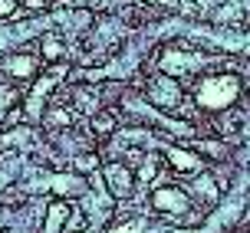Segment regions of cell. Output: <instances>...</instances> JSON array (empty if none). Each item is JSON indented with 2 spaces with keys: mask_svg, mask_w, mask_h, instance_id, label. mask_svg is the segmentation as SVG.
<instances>
[{
  "mask_svg": "<svg viewBox=\"0 0 250 233\" xmlns=\"http://www.w3.org/2000/svg\"><path fill=\"white\" fill-rule=\"evenodd\" d=\"M66 217H69V207H66L62 200H56V204L50 207V214H46V227H43V233H60Z\"/></svg>",
  "mask_w": 250,
  "mask_h": 233,
  "instance_id": "52a82bcc",
  "label": "cell"
},
{
  "mask_svg": "<svg viewBox=\"0 0 250 233\" xmlns=\"http://www.w3.org/2000/svg\"><path fill=\"white\" fill-rule=\"evenodd\" d=\"M142 230H145L142 223H122V227H115L112 233H142Z\"/></svg>",
  "mask_w": 250,
  "mask_h": 233,
  "instance_id": "2e32d148",
  "label": "cell"
},
{
  "mask_svg": "<svg viewBox=\"0 0 250 233\" xmlns=\"http://www.w3.org/2000/svg\"><path fill=\"white\" fill-rule=\"evenodd\" d=\"M46 118H50V125H69V112L66 109H50Z\"/></svg>",
  "mask_w": 250,
  "mask_h": 233,
  "instance_id": "4fadbf2b",
  "label": "cell"
},
{
  "mask_svg": "<svg viewBox=\"0 0 250 233\" xmlns=\"http://www.w3.org/2000/svg\"><path fill=\"white\" fill-rule=\"evenodd\" d=\"M165 155H168V161L175 164L178 171H198V168H201V158H198V155H191V151H181V148H165Z\"/></svg>",
  "mask_w": 250,
  "mask_h": 233,
  "instance_id": "8992f818",
  "label": "cell"
},
{
  "mask_svg": "<svg viewBox=\"0 0 250 233\" xmlns=\"http://www.w3.org/2000/svg\"><path fill=\"white\" fill-rule=\"evenodd\" d=\"M198 191H201V194H204V197H211V200H214V197H217V191H214V184H211V181H208V177H201V181H198Z\"/></svg>",
  "mask_w": 250,
  "mask_h": 233,
  "instance_id": "9a60e30c",
  "label": "cell"
},
{
  "mask_svg": "<svg viewBox=\"0 0 250 233\" xmlns=\"http://www.w3.org/2000/svg\"><path fill=\"white\" fill-rule=\"evenodd\" d=\"M151 204H155V210H162V214H185L188 197H185V191H178V187H158L155 197H151Z\"/></svg>",
  "mask_w": 250,
  "mask_h": 233,
  "instance_id": "7a4b0ae2",
  "label": "cell"
},
{
  "mask_svg": "<svg viewBox=\"0 0 250 233\" xmlns=\"http://www.w3.org/2000/svg\"><path fill=\"white\" fill-rule=\"evenodd\" d=\"M237 92H240L237 76H211V79H204L198 86V105L201 109H211V112H221L230 102H237Z\"/></svg>",
  "mask_w": 250,
  "mask_h": 233,
  "instance_id": "6da1fadb",
  "label": "cell"
},
{
  "mask_svg": "<svg viewBox=\"0 0 250 233\" xmlns=\"http://www.w3.org/2000/svg\"><path fill=\"white\" fill-rule=\"evenodd\" d=\"M112 128H115V115H112V112H105V115L96 118V132H99V135H109Z\"/></svg>",
  "mask_w": 250,
  "mask_h": 233,
  "instance_id": "8fae6325",
  "label": "cell"
},
{
  "mask_svg": "<svg viewBox=\"0 0 250 233\" xmlns=\"http://www.w3.org/2000/svg\"><path fill=\"white\" fill-rule=\"evenodd\" d=\"M178 96H181V92H178V86L171 79H162V76H158V82H151V98H155L158 105H168V109H171V105H178Z\"/></svg>",
  "mask_w": 250,
  "mask_h": 233,
  "instance_id": "277c9868",
  "label": "cell"
},
{
  "mask_svg": "<svg viewBox=\"0 0 250 233\" xmlns=\"http://www.w3.org/2000/svg\"><path fill=\"white\" fill-rule=\"evenodd\" d=\"M148 3H162V7H178V0H148Z\"/></svg>",
  "mask_w": 250,
  "mask_h": 233,
  "instance_id": "ac0fdd59",
  "label": "cell"
},
{
  "mask_svg": "<svg viewBox=\"0 0 250 233\" xmlns=\"http://www.w3.org/2000/svg\"><path fill=\"white\" fill-rule=\"evenodd\" d=\"M3 69H7V76H13V79H30V76L37 73V62L30 59V56H7V59H3Z\"/></svg>",
  "mask_w": 250,
  "mask_h": 233,
  "instance_id": "5b68a950",
  "label": "cell"
},
{
  "mask_svg": "<svg viewBox=\"0 0 250 233\" xmlns=\"http://www.w3.org/2000/svg\"><path fill=\"white\" fill-rule=\"evenodd\" d=\"M43 3H46V0H26V7H30V10H43Z\"/></svg>",
  "mask_w": 250,
  "mask_h": 233,
  "instance_id": "e0dca14e",
  "label": "cell"
},
{
  "mask_svg": "<svg viewBox=\"0 0 250 233\" xmlns=\"http://www.w3.org/2000/svg\"><path fill=\"white\" fill-rule=\"evenodd\" d=\"M43 56H46V59H60L62 56V43L56 37H43Z\"/></svg>",
  "mask_w": 250,
  "mask_h": 233,
  "instance_id": "30bf717a",
  "label": "cell"
},
{
  "mask_svg": "<svg viewBox=\"0 0 250 233\" xmlns=\"http://www.w3.org/2000/svg\"><path fill=\"white\" fill-rule=\"evenodd\" d=\"M13 102H17V92L13 89H0V118L7 115V109H10Z\"/></svg>",
  "mask_w": 250,
  "mask_h": 233,
  "instance_id": "7c38bea8",
  "label": "cell"
},
{
  "mask_svg": "<svg viewBox=\"0 0 250 233\" xmlns=\"http://www.w3.org/2000/svg\"><path fill=\"white\" fill-rule=\"evenodd\" d=\"M105 181L112 187V194H119V197L132 194V171L122 168V164H109V168H105Z\"/></svg>",
  "mask_w": 250,
  "mask_h": 233,
  "instance_id": "3957f363",
  "label": "cell"
},
{
  "mask_svg": "<svg viewBox=\"0 0 250 233\" xmlns=\"http://www.w3.org/2000/svg\"><path fill=\"white\" fill-rule=\"evenodd\" d=\"M50 187L60 191V194H79V191H83V181H76V177H69V174H53Z\"/></svg>",
  "mask_w": 250,
  "mask_h": 233,
  "instance_id": "9c48e42d",
  "label": "cell"
},
{
  "mask_svg": "<svg viewBox=\"0 0 250 233\" xmlns=\"http://www.w3.org/2000/svg\"><path fill=\"white\" fill-rule=\"evenodd\" d=\"M13 10H17V0H0V17H3V20H10Z\"/></svg>",
  "mask_w": 250,
  "mask_h": 233,
  "instance_id": "5bb4252c",
  "label": "cell"
},
{
  "mask_svg": "<svg viewBox=\"0 0 250 233\" xmlns=\"http://www.w3.org/2000/svg\"><path fill=\"white\" fill-rule=\"evenodd\" d=\"M60 76H62V73L50 76V79H43V82H40V86L33 89V96H30V115H33V118L40 115V102H43V96H46V92H50V89L56 86V79H60Z\"/></svg>",
  "mask_w": 250,
  "mask_h": 233,
  "instance_id": "ba28073f",
  "label": "cell"
}]
</instances>
